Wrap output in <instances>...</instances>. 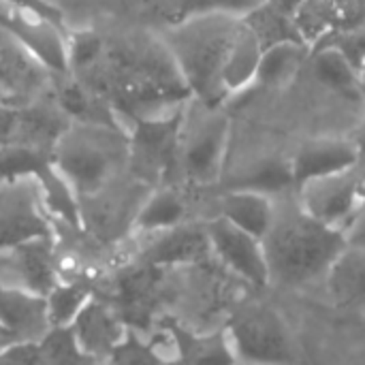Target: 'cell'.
I'll return each instance as SVG.
<instances>
[{
  "label": "cell",
  "mask_w": 365,
  "mask_h": 365,
  "mask_svg": "<svg viewBox=\"0 0 365 365\" xmlns=\"http://www.w3.org/2000/svg\"><path fill=\"white\" fill-rule=\"evenodd\" d=\"M346 246V233L329 227L302 210L297 203L280 212L263 237L269 284L297 289L325 278L334 259Z\"/></svg>",
  "instance_id": "obj_1"
},
{
  "label": "cell",
  "mask_w": 365,
  "mask_h": 365,
  "mask_svg": "<svg viewBox=\"0 0 365 365\" xmlns=\"http://www.w3.org/2000/svg\"><path fill=\"white\" fill-rule=\"evenodd\" d=\"M242 24V15L229 11H207L171 26L163 41L169 47L190 96L220 105L227 94L222 88V68Z\"/></svg>",
  "instance_id": "obj_2"
},
{
  "label": "cell",
  "mask_w": 365,
  "mask_h": 365,
  "mask_svg": "<svg viewBox=\"0 0 365 365\" xmlns=\"http://www.w3.org/2000/svg\"><path fill=\"white\" fill-rule=\"evenodd\" d=\"M128 152L130 141L118 124L79 120L56 139L51 163L79 199L128 171Z\"/></svg>",
  "instance_id": "obj_3"
},
{
  "label": "cell",
  "mask_w": 365,
  "mask_h": 365,
  "mask_svg": "<svg viewBox=\"0 0 365 365\" xmlns=\"http://www.w3.org/2000/svg\"><path fill=\"white\" fill-rule=\"evenodd\" d=\"M229 133V120L218 105L190 96L182 107L175 171L197 186L216 182L222 173Z\"/></svg>",
  "instance_id": "obj_4"
},
{
  "label": "cell",
  "mask_w": 365,
  "mask_h": 365,
  "mask_svg": "<svg viewBox=\"0 0 365 365\" xmlns=\"http://www.w3.org/2000/svg\"><path fill=\"white\" fill-rule=\"evenodd\" d=\"M225 334L235 361L291 364L297 359L291 331L280 312L269 304H242L233 310Z\"/></svg>",
  "instance_id": "obj_5"
},
{
  "label": "cell",
  "mask_w": 365,
  "mask_h": 365,
  "mask_svg": "<svg viewBox=\"0 0 365 365\" xmlns=\"http://www.w3.org/2000/svg\"><path fill=\"white\" fill-rule=\"evenodd\" d=\"M36 178L0 182V248L51 235V220Z\"/></svg>",
  "instance_id": "obj_6"
},
{
  "label": "cell",
  "mask_w": 365,
  "mask_h": 365,
  "mask_svg": "<svg viewBox=\"0 0 365 365\" xmlns=\"http://www.w3.org/2000/svg\"><path fill=\"white\" fill-rule=\"evenodd\" d=\"M212 259L218 261L231 276L242 282L263 289L269 287V272L263 250V240L231 225L222 216L205 222Z\"/></svg>",
  "instance_id": "obj_7"
},
{
  "label": "cell",
  "mask_w": 365,
  "mask_h": 365,
  "mask_svg": "<svg viewBox=\"0 0 365 365\" xmlns=\"http://www.w3.org/2000/svg\"><path fill=\"white\" fill-rule=\"evenodd\" d=\"M299 188V205L312 218L346 231L353 218L364 210L359 190H357V173L355 165L336 173L310 178Z\"/></svg>",
  "instance_id": "obj_8"
},
{
  "label": "cell",
  "mask_w": 365,
  "mask_h": 365,
  "mask_svg": "<svg viewBox=\"0 0 365 365\" xmlns=\"http://www.w3.org/2000/svg\"><path fill=\"white\" fill-rule=\"evenodd\" d=\"M60 280L51 235L0 248V284L45 297Z\"/></svg>",
  "instance_id": "obj_9"
},
{
  "label": "cell",
  "mask_w": 365,
  "mask_h": 365,
  "mask_svg": "<svg viewBox=\"0 0 365 365\" xmlns=\"http://www.w3.org/2000/svg\"><path fill=\"white\" fill-rule=\"evenodd\" d=\"M148 235V244L141 248L139 259L145 265L156 269L160 267H184V265H201L212 259V248L207 240L205 225L182 222L163 231L143 233Z\"/></svg>",
  "instance_id": "obj_10"
},
{
  "label": "cell",
  "mask_w": 365,
  "mask_h": 365,
  "mask_svg": "<svg viewBox=\"0 0 365 365\" xmlns=\"http://www.w3.org/2000/svg\"><path fill=\"white\" fill-rule=\"evenodd\" d=\"M71 327L81 351L92 361H109V355L113 353V349L120 344L128 329L118 308L94 293L77 312Z\"/></svg>",
  "instance_id": "obj_11"
},
{
  "label": "cell",
  "mask_w": 365,
  "mask_h": 365,
  "mask_svg": "<svg viewBox=\"0 0 365 365\" xmlns=\"http://www.w3.org/2000/svg\"><path fill=\"white\" fill-rule=\"evenodd\" d=\"M359 156H361L359 145L349 139L317 137L304 141L293 154V158L289 160V165H291L293 182L302 184L310 178L349 169L359 160Z\"/></svg>",
  "instance_id": "obj_12"
},
{
  "label": "cell",
  "mask_w": 365,
  "mask_h": 365,
  "mask_svg": "<svg viewBox=\"0 0 365 365\" xmlns=\"http://www.w3.org/2000/svg\"><path fill=\"white\" fill-rule=\"evenodd\" d=\"M0 327L9 340H38L51 327L45 297L0 284Z\"/></svg>",
  "instance_id": "obj_13"
},
{
  "label": "cell",
  "mask_w": 365,
  "mask_h": 365,
  "mask_svg": "<svg viewBox=\"0 0 365 365\" xmlns=\"http://www.w3.org/2000/svg\"><path fill=\"white\" fill-rule=\"evenodd\" d=\"M218 216L244 229L255 237H265L276 216V201L272 195L255 188H233L218 201Z\"/></svg>",
  "instance_id": "obj_14"
},
{
  "label": "cell",
  "mask_w": 365,
  "mask_h": 365,
  "mask_svg": "<svg viewBox=\"0 0 365 365\" xmlns=\"http://www.w3.org/2000/svg\"><path fill=\"white\" fill-rule=\"evenodd\" d=\"M325 282L340 308L365 312V248L346 244L329 265Z\"/></svg>",
  "instance_id": "obj_15"
},
{
  "label": "cell",
  "mask_w": 365,
  "mask_h": 365,
  "mask_svg": "<svg viewBox=\"0 0 365 365\" xmlns=\"http://www.w3.org/2000/svg\"><path fill=\"white\" fill-rule=\"evenodd\" d=\"M261 53H263L261 41L250 30V26L242 19L222 68V88L227 96L240 94L257 81Z\"/></svg>",
  "instance_id": "obj_16"
},
{
  "label": "cell",
  "mask_w": 365,
  "mask_h": 365,
  "mask_svg": "<svg viewBox=\"0 0 365 365\" xmlns=\"http://www.w3.org/2000/svg\"><path fill=\"white\" fill-rule=\"evenodd\" d=\"M182 222H188L186 197L173 186H163V188L150 190V195L145 197L135 218L133 229L137 233H154V231H163Z\"/></svg>",
  "instance_id": "obj_17"
},
{
  "label": "cell",
  "mask_w": 365,
  "mask_h": 365,
  "mask_svg": "<svg viewBox=\"0 0 365 365\" xmlns=\"http://www.w3.org/2000/svg\"><path fill=\"white\" fill-rule=\"evenodd\" d=\"M312 47L304 41H280L263 49L257 81L269 88H282L302 71Z\"/></svg>",
  "instance_id": "obj_18"
},
{
  "label": "cell",
  "mask_w": 365,
  "mask_h": 365,
  "mask_svg": "<svg viewBox=\"0 0 365 365\" xmlns=\"http://www.w3.org/2000/svg\"><path fill=\"white\" fill-rule=\"evenodd\" d=\"M314 75L329 88L336 90H355L361 83L359 68L334 45L321 43L317 45V53L312 58Z\"/></svg>",
  "instance_id": "obj_19"
},
{
  "label": "cell",
  "mask_w": 365,
  "mask_h": 365,
  "mask_svg": "<svg viewBox=\"0 0 365 365\" xmlns=\"http://www.w3.org/2000/svg\"><path fill=\"white\" fill-rule=\"evenodd\" d=\"M92 297V289L86 280H58L45 295V308L49 325H71L83 304Z\"/></svg>",
  "instance_id": "obj_20"
},
{
  "label": "cell",
  "mask_w": 365,
  "mask_h": 365,
  "mask_svg": "<svg viewBox=\"0 0 365 365\" xmlns=\"http://www.w3.org/2000/svg\"><path fill=\"white\" fill-rule=\"evenodd\" d=\"M38 349L43 364H88L92 361L79 346L71 325H51L41 338Z\"/></svg>",
  "instance_id": "obj_21"
},
{
  "label": "cell",
  "mask_w": 365,
  "mask_h": 365,
  "mask_svg": "<svg viewBox=\"0 0 365 365\" xmlns=\"http://www.w3.org/2000/svg\"><path fill=\"white\" fill-rule=\"evenodd\" d=\"M0 4H6V9L26 11V13H32V15H41V17L53 21L56 26L64 28L60 11L56 6H51L47 0H0Z\"/></svg>",
  "instance_id": "obj_22"
},
{
  "label": "cell",
  "mask_w": 365,
  "mask_h": 365,
  "mask_svg": "<svg viewBox=\"0 0 365 365\" xmlns=\"http://www.w3.org/2000/svg\"><path fill=\"white\" fill-rule=\"evenodd\" d=\"M346 244L365 248V207L353 218V222L346 227Z\"/></svg>",
  "instance_id": "obj_23"
},
{
  "label": "cell",
  "mask_w": 365,
  "mask_h": 365,
  "mask_svg": "<svg viewBox=\"0 0 365 365\" xmlns=\"http://www.w3.org/2000/svg\"><path fill=\"white\" fill-rule=\"evenodd\" d=\"M263 0H214V9H220V11H229V13H235V15H244L248 13L250 9H255L257 4H261Z\"/></svg>",
  "instance_id": "obj_24"
},
{
  "label": "cell",
  "mask_w": 365,
  "mask_h": 365,
  "mask_svg": "<svg viewBox=\"0 0 365 365\" xmlns=\"http://www.w3.org/2000/svg\"><path fill=\"white\" fill-rule=\"evenodd\" d=\"M263 2L269 4L274 11H278V13H282V15H287V17L293 19V15L302 9V4L306 0H263Z\"/></svg>",
  "instance_id": "obj_25"
},
{
  "label": "cell",
  "mask_w": 365,
  "mask_h": 365,
  "mask_svg": "<svg viewBox=\"0 0 365 365\" xmlns=\"http://www.w3.org/2000/svg\"><path fill=\"white\" fill-rule=\"evenodd\" d=\"M9 342H11V340H9V338H4V336L0 334V355H2V351H4V346H6Z\"/></svg>",
  "instance_id": "obj_26"
},
{
  "label": "cell",
  "mask_w": 365,
  "mask_h": 365,
  "mask_svg": "<svg viewBox=\"0 0 365 365\" xmlns=\"http://www.w3.org/2000/svg\"><path fill=\"white\" fill-rule=\"evenodd\" d=\"M359 75H361V83L365 86V60L364 64H361V68H359Z\"/></svg>",
  "instance_id": "obj_27"
},
{
  "label": "cell",
  "mask_w": 365,
  "mask_h": 365,
  "mask_svg": "<svg viewBox=\"0 0 365 365\" xmlns=\"http://www.w3.org/2000/svg\"><path fill=\"white\" fill-rule=\"evenodd\" d=\"M0 334H2V336H4V338H9V336H6V331H4V329H2V327H0Z\"/></svg>",
  "instance_id": "obj_28"
}]
</instances>
